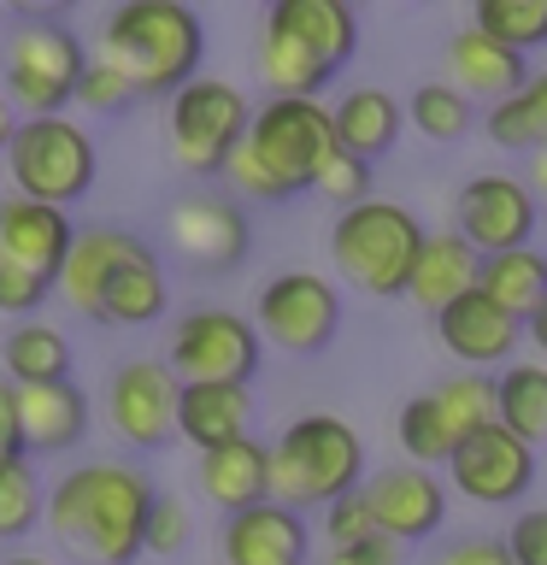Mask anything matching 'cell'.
<instances>
[{"label": "cell", "instance_id": "1", "mask_svg": "<svg viewBox=\"0 0 547 565\" xmlns=\"http://www.w3.org/2000/svg\"><path fill=\"white\" fill-rule=\"evenodd\" d=\"M148 507H153L148 471L124 466V459H88V466L65 471L53 483L42 524L88 565H136Z\"/></svg>", "mask_w": 547, "mask_h": 565}, {"label": "cell", "instance_id": "2", "mask_svg": "<svg viewBox=\"0 0 547 565\" xmlns=\"http://www.w3.org/2000/svg\"><path fill=\"white\" fill-rule=\"evenodd\" d=\"M206 24L183 0H124L100 30V60H112L141 95H176L201 77Z\"/></svg>", "mask_w": 547, "mask_h": 565}, {"label": "cell", "instance_id": "3", "mask_svg": "<svg viewBox=\"0 0 547 565\" xmlns=\"http://www.w3.org/2000/svg\"><path fill=\"white\" fill-rule=\"evenodd\" d=\"M265 454H271V501L294 512L330 507L365 483V441L335 413L294 418Z\"/></svg>", "mask_w": 547, "mask_h": 565}, {"label": "cell", "instance_id": "4", "mask_svg": "<svg viewBox=\"0 0 547 565\" xmlns=\"http://www.w3.org/2000/svg\"><path fill=\"white\" fill-rule=\"evenodd\" d=\"M423 218L406 201H360L347 212H335L330 224V259L353 289L365 295H406V277H412V259L423 247Z\"/></svg>", "mask_w": 547, "mask_h": 565}, {"label": "cell", "instance_id": "5", "mask_svg": "<svg viewBox=\"0 0 547 565\" xmlns=\"http://www.w3.org/2000/svg\"><path fill=\"white\" fill-rule=\"evenodd\" d=\"M88 53L60 18L24 7V18L7 35V65H0V95L24 118H60L77 95Z\"/></svg>", "mask_w": 547, "mask_h": 565}, {"label": "cell", "instance_id": "6", "mask_svg": "<svg viewBox=\"0 0 547 565\" xmlns=\"http://www.w3.org/2000/svg\"><path fill=\"white\" fill-rule=\"evenodd\" d=\"M7 171H12V189L24 201L71 212L95 189L100 153H95V136L65 113L60 118H18V136L7 148Z\"/></svg>", "mask_w": 547, "mask_h": 565}, {"label": "cell", "instance_id": "7", "mask_svg": "<svg viewBox=\"0 0 547 565\" xmlns=\"http://www.w3.org/2000/svg\"><path fill=\"white\" fill-rule=\"evenodd\" d=\"M247 118H254V106H247V95L236 83H224V77L183 83L165 106L171 159L189 177H218L224 159L247 141Z\"/></svg>", "mask_w": 547, "mask_h": 565}, {"label": "cell", "instance_id": "8", "mask_svg": "<svg viewBox=\"0 0 547 565\" xmlns=\"http://www.w3.org/2000/svg\"><path fill=\"white\" fill-rule=\"evenodd\" d=\"M165 365L176 383H247L259 371V330L229 307H194L171 324Z\"/></svg>", "mask_w": 547, "mask_h": 565}, {"label": "cell", "instance_id": "9", "mask_svg": "<svg viewBox=\"0 0 547 565\" xmlns=\"http://www.w3.org/2000/svg\"><path fill=\"white\" fill-rule=\"evenodd\" d=\"M247 148L265 159V171L277 177L289 194L312 183V171L335 153V124L324 100H265L247 118Z\"/></svg>", "mask_w": 547, "mask_h": 565}, {"label": "cell", "instance_id": "10", "mask_svg": "<svg viewBox=\"0 0 547 565\" xmlns=\"http://www.w3.org/2000/svg\"><path fill=\"white\" fill-rule=\"evenodd\" d=\"M254 330L282 353H324L342 330V295L318 271H277L254 300Z\"/></svg>", "mask_w": 547, "mask_h": 565}, {"label": "cell", "instance_id": "11", "mask_svg": "<svg viewBox=\"0 0 547 565\" xmlns=\"http://www.w3.org/2000/svg\"><path fill=\"white\" fill-rule=\"evenodd\" d=\"M453 236L465 242L476 259L529 247V236H536V194L524 189V177L476 171L453 201Z\"/></svg>", "mask_w": 547, "mask_h": 565}, {"label": "cell", "instance_id": "12", "mask_svg": "<svg viewBox=\"0 0 547 565\" xmlns=\"http://www.w3.org/2000/svg\"><path fill=\"white\" fill-rule=\"evenodd\" d=\"M176 383L165 360H124L106 383V418H112L118 441L153 454L176 436Z\"/></svg>", "mask_w": 547, "mask_h": 565}, {"label": "cell", "instance_id": "13", "mask_svg": "<svg viewBox=\"0 0 547 565\" xmlns=\"http://www.w3.org/2000/svg\"><path fill=\"white\" fill-rule=\"evenodd\" d=\"M448 477L476 507H512L529 494V483H536V448H524L518 436H506L501 424H489V430H476V436H459V448L448 454Z\"/></svg>", "mask_w": 547, "mask_h": 565}, {"label": "cell", "instance_id": "14", "mask_svg": "<svg viewBox=\"0 0 547 565\" xmlns=\"http://www.w3.org/2000/svg\"><path fill=\"white\" fill-rule=\"evenodd\" d=\"M165 236L171 254L206 277H224L247 259V218L236 201H218V194H183L165 212Z\"/></svg>", "mask_w": 547, "mask_h": 565}, {"label": "cell", "instance_id": "15", "mask_svg": "<svg viewBox=\"0 0 547 565\" xmlns=\"http://www.w3.org/2000/svg\"><path fill=\"white\" fill-rule=\"evenodd\" d=\"M365 507H371V524L377 536H388L395 547L406 542H430L441 519H448V489H441L436 471L423 466H388V471H371L365 483Z\"/></svg>", "mask_w": 547, "mask_h": 565}, {"label": "cell", "instance_id": "16", "mask_svg": "<svg viewBox=\"0 0 547 565\" xmlns=\"http://www.w3.org/2000/svg\"><path fill=\"white\" fill-rule=\"evenodd\" d=\"M436 335H441V348H448L459 365L483 371V365H512L524 324L506 318L483 289H465L459 300H448V307L436 312Z\"/></svg>", "mask_w": 547, "mask_h": 565}, {"label": "cell", "instance_id": "17", "mask_svg": "<svg viewBox=\"0 0 547 565\" xmlns=\"http://www.w3.org/2000/svg\"><path fill=\"white\" fill-rule=\"evenodd\" d=\"M218 547H224V565H307L312 536L294 507L259 501L247 512H229Z\"/></svg>", "mask_w": 547, "mask_h": 565}, {"label": "cell", "instance_id": "18", "mask_svg": "<svg viewBox=\"0 0 547 565\" xmlns=\"http://www.w3.org/2000/svg\"><path fill=\"white\" fill-rule=\"evenodd\" d=\"M71 236H77L71 212L35 206V201H24V194H7V201H0V259L24 265V271L53 282L65 254H71Z\"/></svg>", "mask_w": 547, "mask_h": 565}, {"label": "cell", "instance_id": "19", "mask_svg": "<svg viewBox=\"0 0 547 565\" xmlns=\"http://www.w3.org/2000/svg\"><path fill=\"white\" fill-rule=\"evenodd\" d=\"M88 436V395L71 377L18 388V454H71Z\"/></svg>", "mask_w": 547, "mask_h": 565}, {"label": "cell", "instance_id": "20", "mask_svg": "<svg viewBox=\"0 0 547 565\" xmlns=\"http://www.w3.org/2000/svg\"><path fill=\"white\" fill-rule=\"evenodd\" d=\"M265 24L294 35L330 77L353 60V47H360V18H353L347 0H271V7H265Z\"/></svg>", "mask_w": 547, "mask_h": 565}, {"label": "cell", "instance_id": "21", "mask_svg": "<svg viewBox=\"0 0 547 565\" xmlns=\"http://www.w3.org/2000/svg\"><path fill=\"white\" fill-rule=\"evenodd\" d=\"M171 307V282H165V259L153 254L141 236H130L124 259L112 265V282H106V300H100V324H118V330H141V324H159Z\"/></svg>", "mask_w": 547, "mask_h": 565}, {"label": "cell", "instance_id": "22", "mask_svg": "<svg viewBox=\"0 0 547 565\" xmlns=\"http://www.w3.org/2000/svg\"><path fill=\"white\" fill-rule=\"evenodd\" d=\"M448 83L459 88V95H476V100H506V95H518V88L529 83V60L524 53H512L501 47L494 35H483L476 24L465 30H453L448 35Z\"/></svg>", "mask_w": 547, "mask_h": 565}, {"label": "cell", "instance_id": "23", "mask_svg": "<svg viewBox=\"0 0 547 565\" xmlns=\"http://www.w3.org/2000/svg\"><path fill=\"white\" fill-rule=\"evenodd\" d=\"M254 424V395L247 383H183L176 388V436L189 448H229V441L247 436Z\"/></svg>", "mask_w": 547, "mask_h": 565}, {"label": "cell", "instance_id": "24", "mask_svg": "<svg viewBox=\"0 0 547 565\" xmlns=\"http://www.w3.org/2000/svg\"><path fill=\"white\" fill-rule=\"evenodd\" d=\"M124 247H130V230H118V224H88L71 236V254L60 265V277H53V289H60L71 312L100 324V300H106V282H112V265L124 259Z\"/></svg>", "mask_w": 547, "mask_h": 565}, {"label": "cell", "instance_id": "25", "mask_svg": "<svg viewBox=\"0 0 547 565\" xmlns=\"http://www.w3.org/2000/svg\"><path fill=\"white\" fill-rule=\"evenodd\" d=\"M330 124H335V148L377 166V159L395 153V141L406 130V113L388 88H347L342 100L330 106Z\"/></svg>", "mask_w": 547, "mask_h": 565}, {"label": "cell", "instance_id": "26", "mask_svg": "<svg viewBox=\"0 0 547 565\" xmlns=\"http://www.w3.org/2000/svg\"><path fill=\"white\" fill-rule=\"evenodd\" d=\"M201 494L224 512V519L271 501V454H265V441L242 436V441H229V448L201 454Z\"/></svg>", "mask_w": 547, "mask_h": 565}, {"label": "cell", "instance_id": "27", "mask_svg": "<svg viewBox=\"0 0 547 565\" xmlns=\"http://www.w3.org/2000/svg\"><path fill=\"white\" fill-rule=\"evenodd\" d=\"M476 259L465 242L453 236H423L418 259H412V277H406V300H418L423 312H441L448 300H459L465 289H476Z\"/></svg>", "mask_w": 547, "mask_h": 565}, {"label": "cell", "instance_id": "28", "mask_svg": "<svg viewBox=\"0 0 547 565\" xmlns=\"http://www.w3.org/2000/svg\"><path fill=\"white\" fill-rule=\"evenodd\" d=\"M494 424L518 436L524 448L547 441V365L541 360H512L494 377Z\"/></svg>", "mask_w": 547, "mask_h": 565}, {"label": "cell", "instance_id": "29", "mask_svg": "<svg viewBox=\"0 0 547 565\" xmlns=\"http://www.w3.org/2000/svg\"><path fill=\"white\" fill-rule=\"evenodd\" d=\"M476 289H483L506 318H524L547 300V254L541 247H512V254H489L476 265Z\"/></svg>", "mask_w": 547, "mask_h": 565}, {"label": "cell", "instance_id": "30", "mask_svg": "<svg viewBox=\"0 0 547 565\" xmlns=\"http://www.w3.org/2000/svg\"><path fill=\"white\" fill-rule=\"evenodd\" d=\"M7 371H12L18 388L71 377V342H65V330L42 324V318H24V324L7 335Z\"/></svg>", "mask_w": 547, "mask_h": 565}, {"label": "cell", "instance_id": "31", "mask_svg": "<svg viewBox=\"0 0 547 565\" xmlns=\"http://www.w3.org/2000/svg\"><path fill=\"white\" fill-rule=\"evenodd\" d=\"M400 113L423 141H459V136H471V124H476V106L459 95L453 83H418Z\"/></svg>", "mask_w": 547, "mask_h": 565}, {"label": "cell", "instance_id": "32", "mask_svg": "<svg viewBox=\"0 0 547 565\" xmlns=\"http://www.w3.org/2000/svg\"><path fill=\"white\" fill-rule=\"evenodd\" d=\"M42 507H47V489L35 477L30 454H7L0 459V542H18L42 524Z\"/></svg>", "mask_w": 547, "mask_h": 565}, {"label": "cell", "instance_id": "33", "mask_svg": "<svg viewBox=\"0 0 547 565\" xmlns=\"http://www.w3.org/2000/svg\"><path fill=\"white\" fill-rule=\"evenodd\" d=\"M395 436H400V448H406V459L412 466H448V454L459 448V436H453V424L441 418V406H436V395H412L400 406V418H395Z\"/></svg>", "mask_w": 547, "mask_h": 565}, {"label": "cell", "instance_id": "34", "mask_svg": "<svg viewBox=\"0 0 547 565\" xmlns=\"http://www.w3.org/2000/svg\"><path fill=\"white\" fill-rule=\"evenodd\" d=\"M471 24L512 53L547 47V0H476Z\"/></svg>", "mask_w": 547, "mask_h": 565}, {"label": "cell", "instance_id": "35", "mask_svg": "<svg viewBox=\"0 0 547 565\" xmlns=\"http://www.w3.org/2000/svg\"><path fill=\"white\" fill-rule=\"evenodd\" d=\"M441 418L453 424V436H476L494 424V377H483V371H465V377H448L441 388H430Z\"/></svg>", "mask_w": 547, "mask_h": 565}, {"label": "cell", "instance_id": "36", "mask_svg": "<svg viewBox=\"0 0 547 565\" xmlns=\"http://www.w3.org/2000/svg\"><path fill=\"white\" fill-rule=\"evenodd\" d=\"M71 100H77L83 113L112 118V113H130V106H136V88H130V77H124L112 60H88L83 77H77V95H71Z\"/></svg>", "mask_w": 547, "mask_h": 565}, {"label": "cell", "instance_id": "37", "mask_svg": "<svg viewBox=\"0 0 547 565\" xmlns=\"http://www.w3.org/2000/svg\"><path fill=\"white\" fill-rule=\"evenodd\" d=\"M307 189H318L335 212H347V206L371 201V166H365V159H353V153L335 148V153L324 159V166L312 171V183H307Z\"/></svg>", "mask_w": 547, "mask_h": 565}, {"label": "cell", "instance_id": "38", "mask_svg": "<svg viewBox=\"0 0 547 565\" xmlns=\"http://www.w3.org/2000/svg\"><path fill=\"white\" fill-rule=\"evenodd\" d=\"M483 130H489L494 148H506V153H524V148H529V153H541V148H547L541 130H536V113L524 106V88L489 106V113H483Z\"/></svg>", "mask_w": 547, "mask_h": 565}, {"label": "cell", "instance_id": "39", "mask_svg": "<svg viewBox=\"0 0 547 565\" xmlns=\"http://www.w3.org/2000/svg\"><path fill=\"white\" fill-rule=\"evenodd\" d=\"M189 547V507L176 501V494H159L153 489V507H148V530H141V554H183Z\"/></svg>", "mask_w": 547, "mask_h": 565}, {"label": "cell", "instance_id": "40", "mask_svg": "<svg viewBox=\"0 0 547 565\" xmlns=\"http://www.w3.org/2000/svg\"><path fill=\"white\" fill-rule=\"evenodd\" d=\"M218 177H224L229 189H242V201H289V189H282L271 171H265V159L247 148V141L224 159V171H218Z\"/></svg>", "mask_w": 547, "mask_h": 565}, {"label": "cell", "instance_id": "41", "mask_svg": "<svg viewBox=\"0 0 547 565\" xmlns=\"http://www.w3.org/2000/svg\"><path fill=\"white\" fill-rule=\"evenodd\" d=\"M47 295H53V282H47V277H35V271H24V265L0 259V312H7V318L42 312V300H47Z\"/></svg>", "mask_w": 547, "mask_h": 565}, {"label": "cell", "instance_id": "42", "mask_svg": "<svg viewBox=\"0 0 547 565\" xmlns=\"http://www.w3.org/2000/svg\"><path fill=\"white\" fill-rule=\"evenodd\" d=\"M506 559L512 565H547V507H529L506 524Z\"/></svg>", "mask_w": 547, "mask_h": 565}, {"label": "cell", "instance_id": "43", "mask_svg": "<svg viewBox=\"0 0 547 565\" xmlns=\"http://www.w3.org/2000/svg\"><path fill=\"white\" fill-rule=\"evenodd\" d=\"M324 512H330V519H324L330 547H353V542H371V536H377V524H371V507H365L360 489L342 494V501H330Z\"/></svg>", "mask_w": 547, "mask_h": 565}, {"label": "cell", "instance_id": "44", "mask_svg": "<svg viewBox=\"0 0 547 565\" xmlns=\"http://www.w3.org/2000/svg\"><path fill=\"white\" fill-rule=\"evenodd\" d=\"M436 565H512V559H506V547L494 536H459V542L441 547Z\"/></svg>", "mask_w": 547, "mask_h": 565}, {"label": "cell", "instance_id": "45", "mask_svg": "<svg viewBox=\"0 0 547 565\" xmlns=\"http://www.w3.org/2000/svg\"><path fill=\"white\" fill-rule=\"evenodd\" d=\"M324 565H400V547L388 536H371V542H353V547H330Z\"/></svg>", "mask_w": 547, "mask_h": 565}, {"label": "cell", "instance_id": "46", "mask_svg": "<svg viewBox=\"0 0 547 565\" xmlns=\"http://www.w3.org/2000/svg\"><path fill=\"white\" fill-rule=\"evenodd\" d=\"M0 448L18 454V383L0 377Z\"/></svg>", "mask_w": 547, "mask_h": 565}, {"label": "cell", "instance_id": "47", "mask_svg": "<svg viewBox=\"0 0 547 565\" xmlns=\"http://www.w3.org/2000/svg\"><path fill=\"white\" fill-rule=\"evenodd\" d=\"M524 106L536 113V130L547 141V71H529V83H524Z\"/></svg>", "mask_w": 547, "mask_h": 565}, {"label": "cell", "instance_id": "48", "mask_svg": "<svg viewBox=\"0 0 547 565\" xmlns=\"http://www.w3.org/2000/svg\"><path fill=\"white\" fill-rule=\"evenodd\" d=\"M524 324H529L524 335H529V342H536V353H541V365H547V300H541V307H536V312L524 318Z\"/></svg>", "mask_w": 547, "mask_h": 565}, {"label": "cell", "instance_id": "49", "mask_svg": "<svg viewBox=\"0 0 547 565\" xmlns=\"http://www.w3.org/2000/svg\"><path fill=\"white\" fill-rule=\"evenodd\" d=\"M524 189H529V194H536V201L547 206V148L536 153V166H529V183H524Z\"/></svg>", "mask_w": 547, "mask_h": 565}, {"label": "cell", "instance_id": "50", "mask_svg": "<svg viewBox=\"0 0 547 565\" xmlns=\"http://www.w3.org/2000/svg\"><path fill=\"white\" fill-rule=\"evenodd\" d=\"M12 136H18V113L7 106V95H0V153L12 148Z\"/></svg>", "mask_w": 547, "mask_h": 565}, {"label": "cell", "instance_id": "51", "mask_svg": "<svg viewBox=\"0 0 547 565\" xmlns=\"http://www.w3.org/2000/svg\"><path fill=\"white\" fill-rule=\"evenodd\" d=\"M0 565H47V559H30V554H24V559H0Z\"/></svg>", "mask_w": 547, "mask_h": 565}, {"label": "cell", "instance_id": "52", "mask_svg": "<svg viewBox=\"0 0 547 565\" xmlns=\"http://www.w3.org/2000/svg\"><path fill=\"white\" fill-rule=\"evenodd\" d=\"M0 459H7V448H0Z\"/></svg>", "mask_w": 547, "mask_h": 565}]
</instances>
